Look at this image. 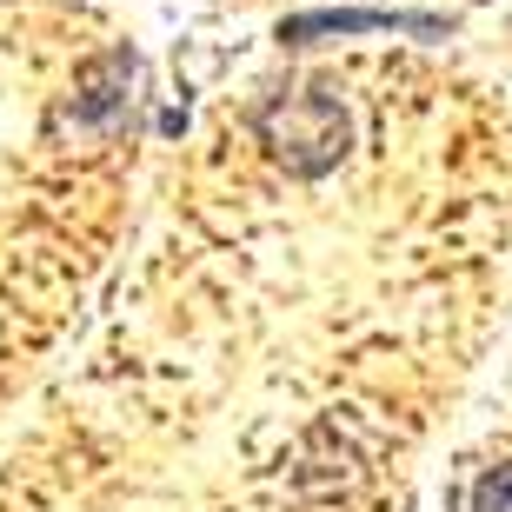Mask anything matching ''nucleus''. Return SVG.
Here are the masks:
<instances>
[{
	"mask_svg": "<svg viewBox=\"0 0 512 512\" xmlns=\"http://www.w3.org/2000/svg\"><path fill=\"white\" fill-rule=\"evenodd\" d=\"M253 133H260L266 160L293 180H326L346 167L353 153V107L340 100L333 80H286L253 107Z\"/></svg>",
	"mask_w": 512,
	"mask_h": 512,
	"instance_id": "obj_1",
	"label": "nucleus"
},
{
	"mask_svg": "<svg viewBox=\"0 0 512 512\" xmlns=\"http://www.w3.org/2000/svg\"><path fill=\"white\" fill-rule=\"evenodd\" d=\"M360 34H406V40H453V14H426V7H306L273 27L280 47H326V40H360Z\"/></svg>",
	"mask_w": 512,
	"mask_h": 512,
	"instance_id": "obj_2",
	"label": "nucleus"
},
{
	"mask_svg": "<svg viewBox=\"0 0 512 512\" xmlns=\"http://www.w3.org/2000/svg\"><path fill=\"white\" fill-rule=\"evenodd\" d=\"M133 100H140V54H133V47H114V54L87 60L74 74V94L60 107V127L74 133V140H87V147L120 140Z\"/></svg>",
	"mask_w": 512,
	"mask_h": 512,
	"instance_id": "obj_3",
	"label": "nucleus"
},
{
	"mask_svg": "<svg viewBox=\"0 0 512 512\" xmlns=\"http://www.w3.org/2000/svg\"><path fill=\"white\" fill-rule=\"evenodd\" d=\"M459 512H512V466H486V473L466 486Z\"/></svg>",
	"mask_w": 512,
	"mask_h": 512,
	"instance_id": "obj_4",
	"label": "nucleus"
}]
</instances>
